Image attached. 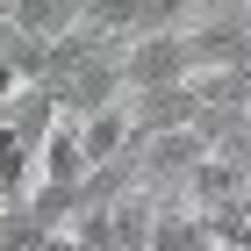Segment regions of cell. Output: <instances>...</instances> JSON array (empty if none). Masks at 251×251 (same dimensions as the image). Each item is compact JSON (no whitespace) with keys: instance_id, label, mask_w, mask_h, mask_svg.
I'll list each match as a JSON object with an SVG mask.
<instances>
[{"instance_id":"1","label":"cell","mask_w":251,"mask_h":251,"mask_svg":"<svg viewBox=\"0 0 251 251\" xmlns=\"http://www.w3.org/2000/svg\"><path fill=\"white\" fill-rule=\"evenodd\" d=\"M115 65H122V94H129V86H173V79L194 72L187 29H144V36H122V43H115Z\"/></svg>"},{"instance_id":"2","label":"cell","mask_w":251,"mask_h":251,"mask_svg":"<svg viewBox=\"0 0 251 251\" xmlns=\"http://www.w3.org/2000/svg\"><path fill=\"white\" fill-rule=\"evenodd\" d=\"M79 129V151H86V173H100V165H122L136 144V122H129V94L100 100V108H86V115H72Z\"/></svg>"},{"instance_id":"3","label":"cell","mask_w":251,"mask_h":251,"mask_svg":"<svg viewBox=\"0 0 251 251\" xmlns=\"http://www.w3.org/2000/svg\"><path fill=\"white\" fill-rule=\"evenodd\" d=\"M194 115H201V100H194L187 79H173V86H129V122H136V136H151V129H187Z\"/></svg>"},{"instance_id":"4","label":"cell","mask_w":251,"mask_h":251,"mask_svg":"<svg viewBox=\"0 0 251 251\" xmlns=\"http://www.w3.org/2000/svg\"><path fill=\"white\" fill-rule=\"evenodd\" d=\"M29 187H36V144L0 115V201H22Z\"/></svg>"},{"instance_id":"5","label":"cell","mask_w":251,"mask_h":251,"mask_svg":"<svg viewBox=\"0 0 251 251\" xmlns=\"http://www.w3.org/2000/svg\"><path fill=\"white\" fill-rule=\"evenodd\" d=\"M7 22L22 36H36V43H58L65 29H79V0H15Z\"/></svg>"},{"instance_id":"6","label":"cell","mask_w":251,"mask_h":251,"mask_svg":"<svg viewBox=\"0 0 251 251\" xmlns=\"http://www.w3.org/2000/svg\"><path fill=\"white\" fill-rule=\"evenodd\" d=\"M194 244H201V223H194V208L158 201V208H151V237H144V251H194Z\"/></svg>"},{"instance_id":"7","label":"cell","mask_w":251,"mask_h":251,"mask_svg":"<svg viewBox=\"0 0 251 251\" xmlns=\"http://www.w3.org/2000/svg\"><path fill=\"white\" fill-rule=\"evenodd\" d=\"M79 29H94V36H129L136 29V0H79Z\"/></svg>"},{"instance_id":"8","label":"cell","mask_w":251,"mask_h":251,"mask_svg":"<svg viewBox=\"0 0 251 251\" xmlns=\"http://www.w3.org/2000/svg\"><path fill=\"white\" fill-rule=\"evenodd\" d=\"M194 251H223V244H215V237H201V244H194Z\"/></svg>"},{"instance_id":"9","label":"cell","mask_w":251,"mask_h":251,"mask_svg":"<svg viewBox=\"0 0 251 251\" xmlns=\"http://www.w3.org/2000/svg\"><path fill=\"white\" fill-rule=\"evenodd\" d=\"M0 208H7V201H0Z\"/></svg>"}]
</instances>
